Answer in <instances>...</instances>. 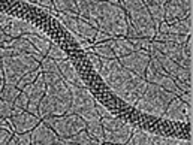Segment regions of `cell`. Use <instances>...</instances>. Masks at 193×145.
Instances as JSON below:
<instances>
[{
  "label": "cell",
  "mask_w": 193,
  "mask_h": 145,
  "mask_svg": "<svg viewBox=\"0 0 193 145\" xmlns=\"http://www.w3.org/2000/svg\"><path fill=\"white\" fill-rule=\"evenodd\" d=\"M43 81H45V94L42 96L38 105L40 120L50 115L66 114L72 102V93L63 76L60 74H43Z\"/></svg>",
  "instance_id": "1"
},
{
  "label": "cell",
  "mask_w": 193,
  "mask_h": 145,
  "mask_svg": "<svg viewBox=\"0 0 193 145\" xmlns=\"http://www.w3.org/2000/svg\"><path fill=\"white\" fill-rule=\"evenodd\" d=\"M91 26L111 35L112 38H126V11L121 5L112 3L111 0H100Z\"/></svg>",
  "instance_id": "2"
},
{
  "label": "cell",
  "mask_w": 193,
  "mask_h": 145,
  "mask_svg": "<svg viewBox=\"0 0 193 145\" xmlns=\"http://www.w3.org/2000/svg\"><path fill=\"white\" fill-rule=\"evenodd\" d=\"M174 97H175L174 93L166 91L165 88L148 82L145 91H144L142 96L136 100L135 108L148 114V115H154V117L160 118L163 115V112L166 111L169 102Z\"/></svg>",
  "instance_id": "3"
},
{
  "label": "cell",
  "mask_w": 193,
  "mask_h": 145,
  "mask_svg": "<svg viewBox=\"0 0 193 145\" xmlns=\"http://www.w3.org/2000/svg\"><path fill=\"white\" fill-rule=\"evenodd\" d=\"M121 6L126 11V15L129 17L136 32L144 38L153 39V36L156 35V26L145 3L142 0H121Z\"/></svg>",
  "instance_id": "4"
},
{
  "label": "cell",
  "mask_w": 193,
  "mask_h": 145,
  "mask_svg": "<svg viewBox=\"0 0 193 145\" xmlns=\"http://www.w3.org/2000/svg\"><path fill=\"white\" fill-rule=\"evenodd\" d=\"M0 60H2L5 84H12V85H17L20 78L26 75L27 72L39 67V61H36L32 54H15V56L2 57Z\"/></svg>",
  "instance_id": "5"
},
{
  "label": "cell",
  "mask_w": 193,
  "mask_h": 145,
  "mask_svg": "<svg viewBox=\"0 0 193 145\" xmlns=\"http://www.w3.org/2000/svg\"><path fill=\"white\" fill-rule=\"evenodd\" d=\"M67 87L72 93V102L66 114H77L84 121L94 115H99L96 111V100L87 87H77L74 84H67Z\"/></svg>",
  "instance_id": "6"
},
{
  "label": "cell",
  "mask_w": 193,
  "mask_h": 145,
  "mask_svg": "<svg viewBox=\"0 0 193 145\" xmlns=\"http://www.w3.org/2000/svg\"><path fill=\"white\" fill-rule=\"evenodd\" d=\"M43 121L50 126L60 139L69 138L85 129V121L77 114H61V115H50L43 118Z\"/></svg>",
  "instance_id": "7"
},
{
  "label": "cell",
  "mask_w": 193,
  "mask_h": 145,
  "mask_svg": "<svg viewBox=\"0 0 193 145\" xmlns=\"http://www.w3.org/2000/svg\"><path fill=\"white\" fill-rule=\"evenodd\" d=\"M98 74L102 76V79L108 84V87L114 91L118 87H121L129 78H132L135 74L129 69H126L117 58H102V66Z\"/></svg>",
  "instance_id": "8"
},
{
  "label": "cell",
  "mask_w": 193,
  "mask_h": 145,
  "mask_svg": "<svg viewBox=\"0 0 193 145\" xmlns=\"http://www.w3.org/2000/svg\"><path fill=\"white\" fill-rule=\"evenodd\" d=\"M102 127H103V141L109 144H127L129 138L133 133V127L126 124L123 120L114 115L102 117Z\"/></svg>",
  "instance_id": "9"
},
{
  "label": "cell",
  "mask_w": 193,
  "mask_h": 145,
  "mask_svg": "<svg viewBox=\"0 0 193 145\" xmlns=\"http://www.w3.org/2000/svg\"><path fill=\"white\" fill-rule=\"evenodd\" d=\"M147 81L145 78H141L138 75H133L132 78H129L121 87H118L117 90H114V93L118 96L120 99H123L126 103L129 105H135L136 100L142 96V93L147 88Z\"/></svg>",
  "instance_id": "10"
},
{
  "label": "cell",
  "mask_w": 193,
  "mask_h": 145,
  "mask_svg": "<svg viewBox=\"0 0 193 145\" xmlns=\"http://www.w3.org/2000/svg\"><path fill=\"white\" fill-rule=\"evenodd\" d=\"M118 61L121 63L126 69H129L132 74L144 78V74H145L147 64L150 61V54L148 51H142V50H135L133 53L120 57Z\"/></svg>",
  "instance_id": "11"
},
{
  "label": "cell",
  "mask_w": 193,
  "mask_h": 145,
  "mask_svg": "<svg viewBox=\"0 0 193 145\" xmlns=\"http://www.w3.org/2000/svg\"><path fill=\"white\" fill-rule=\"evenodd\" d=\"M163 120H171V121H181V123H189L192 121V106L183 102L180 97H175L169 102L166 111L160 117Z\"/></svg>",
  "instance_id": "12"
},
{
  "label": "cell",
  "mask_w": 193,
  "mask_h": 145,
  "mask_svg": "<svg viewBox=\"0 0 193 145\" xmlns=\"http://www.w3.org/2000/svg\"><path fill=\"white\" fill-rule=\"evenodd\" d=\"M22 91L27 94L29 97V106L26 111L35 114L39 117V111H38V105L42 99V96L45 94V81H43V74L40 72V74L36 76V79L30 84H27L26 87L22 88Z\"/></svg>",
  "instance_id": "13"
},
{
  "label": "cell",
  "mask_w": 193,
  "mask_h": 145,
  "mask_svg": "<svg viewBox=\"0 0 193 145\" xmlns=\"http://www.w3.org/2000/svg\"><path fill=\"white\" fill-rule=\"evenodd\" d=\"M30 141L35 145H50V144H60L59 135L48 126L43 120L30 130Z\"/></svg>",
  "instance_id": "14"
},
{
  "label": "cell",
  "mask_w": 193,
  "mask_h": 145,
  "mask_svg": "<svg viewBox=\"0 0 193 145\" xmlns=\"http://www.w3.org/2000/svg\"><path fill=\"white\" fill-rule=\"evenodd\" d=\"M6 121L14 127L15 133H24V132H30L40 121V117H38L29 111H21L20 114L8 117Z\"/></svg>",
  "instance_id": "15"
},
{
  "label": "cell",
  "mask_w": 193,
  "mask_h": 145,
  "mask_svg": "<svg viewBox=\"0 0 193 145\" xmlns=\"http://www.w3.org/2000/svg\"><path fill=\"white\" fill-rule=\"evenodd\" d=\"M192 14V0H168L165 3V21L183 19Z\"/></svg>",
  "instance_id": "16"
},
{
  "label": "cell",
  "mask_w": 193,
  "mask_h": 145,
  "mask_svg": "<svg viewBox=\"0 0 193 145\" xmlns=\"http://www.w3.org/2000/svg\"><path fill=\"white\" fill-rule=\"evenodd\" d=\"M3 30H5L11 38H18V36H22V35H29V33L39 35V36L45 38V35H43L38 27H35L33 24L24 21V19H20V18H11Z\"/></svg>",
  "instance_id": "17"
},
{
  "label": "cell",
  "mask_w": 193,
  "mask_h": 145,
  "mask_svg": "<svg viewBox=\"0 0 193 145\" xmlns=\"http://www.w3.org/2000/svg\"><path fill=\"white\" fill-rule=\"evenodd\" d=\"M56 61H57V66H59V70H60V75L63 76V79L67 84H74L77 87H87L82 76L75 70V67L72 66L70 60L63 58V60H56Z\"/></svg>",
  "instance_id": "18"
},
{
  "label": "cell",
  "mask_w": 193,
  "mask_h": 145,
  "mask_svg": "<svg viewBox=\"0 0 193 145\" xmlns=\"http://www.w3.org/2000/svg\"><path fill=\"white\" fill-rule=\"evenodd\" d=\"M108 42H109V45L112 48L114 54H115V58H120V57L127 56V54L135 51L133 43L127 38H111Z\"/></svg>",
  "instance_id": "19"
},
{
  "label": "cell",
  "mask_w": 193,
  "mask_h": 145,
  "mask_svg": "<svg viewBox=\"0 0 193 145\" xmlns=\"http://www.w3.org/2000/svg\"><path fill=\"white\" fill-rule=\"evenodd\" d=\"M168 22V21H166ZM168 33H175V35H192V14H189L183 19H174L168 22Z\"/></svg>",
  "instance_id": "20"
},
{
  "label": "cell",
  "mask_w": 193,
  "mask_h": 145,
  "mask_svg": "<svg viewBox=\"0 0 193 145\" xmlns=\"http://www.w3.org/2000/svg\"><path fill=\"white\" fill-rule=\"evenodd\" d=\"M85 130L88 132L90 136H93L99 144H103V127L99 115H94L88 120H85Z\"/></svg>",
  "instance_id": "21"
},
{
  "label": "cell",
  "mask_w": 193,
  "mask_h": 145,
  "mask_svg": "<svg viewBox=\"0 0 193 145\" xmlns=\"http://www.w3.org/2000/svg\"><path fill=\"white\" fill-rule=\"evenodd\" d=\"M77 29H78V30H77V35L82 36V38H84L85 40H88V42H93L96 33H98V29H96L94 26H91L88 21H85V19L81 18V17H78V19H77Z\"/></svg>",
  "instance_id": "22"
},
{
  "label": "cell",
  "mask_w": 193,
  "mask_h": 145,
  "mask_svg": "<svg viewBox=\"0 0 193 145\" xmlns=\"http://www.w3.org/2000/svg\"><path fill=\"white\" fill-rule=\"evenodd\" d=\"M24 38H26L35 48H36V51L40 53L42 56H46L48 50H50V45H51V40L48 39V38H42L39 35H33V33H29V35H22Z\"/></svg>",
  "instance_id": "23"
},
{
  "label": "cell",
  "mask_w": 193,
  "mask_h": 145,
  "mask_svg": "<svg viewBox=\"0 0 193 145\" xmlns=\"http://www.w3.org/2000/svg\"><path fill=\"white\" fill-rule=\"evenodd\" d=\"M60 144H63V145H67V144H84V145H87V144H99V142L96 141L93 136H90L88 132L84 129V130H80L78 133L72 135L69 138L60 139Z\"/></svg>",
  "instance_id": "24"
},
{
  "label": "cell",
  "mask_w": 193,
  "mask_h": 145,
  "mask_svg": "<svg viewBox=\"0 0 193 145\" xmlns=\"http://www.w3.org/2000/svg\"><path fill=\"white\" fill-rule=\"evenodd\" d=\"M108 40L94 43V46L91 48V51L94 54H98L99 57H102V58H115V54H114V51H112V48H111V45H109Z\"/></svg>",
  "instance_id": "25"
},
{
  "label": "cell",
  "mask_w": 193,
  "mask_h": 145,
  "mask_svg": "<svg viewBox=\"0 0 193 145\" xmlns=\"http://www.w3.org/2000/svg\"><path fill=\"white\" fill-rule=\"evenodd\" d=\"M53 8L59 12H74L78 14L75 0H53Z\"/></svg>",
  "instance_id": "26"
},
{
  "label": "cell",
  "mask_w": 193,
  "mask_h": 145,
  "mask_svg": "<svg viewBox=\"0 0 193 145\" xmlns=\"http://www.w3.org/2000/svg\"><path fill=\"white\" fill-rule=\"evenodd\" d=\"M151 18H153V22H154V26L157 29V26L165 21V5H145Z\"/></svg>",
  "instance_id": "27"
},
{
  "label": "cell",
  "mask_w": 193,
  "mask_h": 145,
  "mask_svg": "<svg viewBox=\"0 0 193 145\" xmlns=\"http://www.w3.org/2000/svg\"><path fill=\"white\" fill-rule=\"evenodd\" d=\"M20 88L17 87V85H12V84H3V87H2V90H0V97H2L3 100H6V102H11V103H14V100H15V97L20 94Z\"/></svg>",
  "instance_id": "28"
},
{
  "label": "cell",
  "mask_w": 193,
  "mask_h": 145,
  "mask_svg": "<svg viewBox=\"0 0 193 145\" xmlns=\"http://www.w3.org/2000/svg\"><path fill=\"white\" fill-rule=\"evenodd\" d=\"M150 138L151 135L144 132L141 129H136V132L132 133V136L129 138L127 144H132V145H148L150 144Z\"/></svg>",
  "instance_id": "29"
},
{
  "label": "cell",
  "mask_w": 193,
  "mask_h": 145,
  "mask_svg": "<svg viewBox=\"0 0 193 145\" xmlns=\"http://www.w3.org/2000/svg\"><path fill=\"white\" fill-rule=\"evenodd\" d=\"M40 72H42V70H40V66H39V67H36L35 70H30V72H27L26 75H22V76L20 78V81L17 82V87H18L20 90H22V88L26 87L27 84L33 82V81L36 79V76L40 74Z\"/></svg>",
  "instance_id": "30"
},
{
  "label": "cell",
  "mask_w": 193,
  "mask_h": 145,
  "mask_svg": "<svg viewBox=\"0 0 193 145\" xmlns=\"http://www.w3.org/2000/svg\"><path fill=\"white\" fill-rule=\"evenodd\" d=\"M46 57L54 58V60H63V58H67V54L61 50V48H60L57 43L51 42L50 50H48V53H46Z\"/></svg>",
  "instance_id": "31"
},
{
  "label": "cell",
  "mask_w": 193,
  "mask_h": 145,
  "mask_svg": "<svg viewBox=\"0 0 193 145\" xmlns=\"http://www.w3.org/2000/svg\"><path fill=\"white\" fill-rule=\"evenodd\" d=\"M129 40L133 43L135 50H142V51H148V48H150V45H151V39H150V38H144V36L130 38Z\"/></svg>",
  "instance_id": "32"
},
{
  "label": "cell",
  "mask_w": 193,
  "mask_h": 145,
  "mask_svg": "<svg viewBox=\"0 0 193 145\" xmlns=\"http://www.w3.org/2000/svg\"><path fill=\"white\" fill-rule=\"evenodd\" d=\"M12 106H15V108H21V109H24V111L27 109V106H29V97H27V94L24 93L22 90L20 91V94L15 97Z\"/></svg>",
  "instance_id": "33"
},
{
  "label": "cell",
  "mask_w": 193,
  "mask_h": 145,
  "mask_svg": "<svg viewBox=\"0 0 193 145\" xmlns=\"http://www.w3.org/2000/svg\"><path fill=\"white\" fill-rule=\"evenodd\" d=\"M11 114H12V103L0 97V120L11 117Z\"/></svg>",
  "instance_id": "34"
},
{
  "label": "cell",
  "mask_w": 193,
  "mask_h": 145,
  "mask_svg": "<svg viewBox=\"0 0 193 145\" xmlns=\"http://www.w3.org/2000/svg\"><path fill=\"white\" fill-rule=\"evenodd\" d=\"M87 58L90 60V63L93 64L94 70L99 72L100 70V66H102V57H99L98 54H94L93 51H87Z\"/></svg>",
  "instance_id": "35"
},
{
  "label": "cell",
  "mask_w": 193,
  "mask_h": 145,
  "mask_svg": "<svg viewBox=\"0 0 193 145\" xmlns=\"http://www.w3.org/2000/svg\"><path fill=\"white\" fill-rule=\"evenodd\" d=\"M12 135H14V132H12L11 129L0 127V145H5V144H8Z\"/></svg>",
  "instance_id": "36"
},
{
  "label": "cell",
  "mask_w": 193,
  "mask_h": 145,
  "mask_svg": "<svg viewBox=\"0 0 193 145\" xmlns=\"http://www.w3.org/2000/svg\"><path fill=\"white\" fill-rule=\"evenodd\" d=\"M17 144L20 145H30V132H24V133H17Z\"/></svg>",
  "instance_id": "37"
},
{
  "label": "cell",
  "mask_w": 193,
  "mask_h": 145,
  "mask_svg": "<svg viewBox=\"0 0 193 145\" xmlns=\"http://www.w3.org/2000/svg\"><path fill=\"white\" fill-rule=\"evenodd\" d=\"M111 38H112L111 35H108V33H105V32H102V30H98V33H96V36H94V39H93V43L105 42V40H108V39H111Z\"/></svg>",
  "instance_id": "38"
},
{
  "label": "cell",
  "mask_w": 193,
  "mask_h": 145,
  "mask_svg": "<svg viewBox=\"0 0 193 145\" xmlns=\"http://www.w3.org/2000/svg\"><path fill=\"white\" fill-rule=\"evenodd\" d=\"M12 38L2 29V27H0V46H8V42L11 40Z\"/></svg>",
  "instance_id": "39"
},
{
  "label": "cell",
  "mask_w": 193,
  "mask_h": 145,
  "mask_svg": "<svg viewBox=\"0 0 193 145\" xmlns=\"http://www.w3.org/2000/svg\"><path fill=\"white\" fill-rule=\"evenodd\" d=\"M96 111H98V114H99V117L102 118V117H109V115H112L105 106H102L99 102H96Z\"/></svg>",
  "instance_id": "40"
},
{
  "label": "cell",
  "mask_w": 193,
  "mask_h": 145,
  "mask_svg": "<svg viewBox=\"0 0 193 145\" xmlns=\"http://www.w3.org/2000/svg\"><path fill=\"white\" fill-rule=\"evenodd\" d=\"M174 82H175V85H177L181 91H192V85H189L187 82H184V81H181V79H177V78H174Z\"/></svg>",
  "instance_id": "41"
},
{
  "label": "cell",
  "mask_w": 193,
  "mask_h": 145,
  "mask_svg": "<svg viewBox=\"0 0 193 145\" xmlns=\"http://www.w3.org/2000/svg\"><path fill=\"white\" fill-rule=\"evenodd\" d=\"M178 97H180L183 102H186L187 105L192 106V91H181Z\"/></svg>",
  "instance_id": "42"
},
{
  "label": "cell",
  "mask_w": 193,
  "mask_h": 145,
  "mask_svg": "<svg viewBox=\"0 0 193 145\" xmlns=\"http://www.w3.org/2000/svg\"><path fill=\"white\" fill-rule=\"evenodd\" d=\"M29 2H33L39 6L48 8V9H53V0H29Z\"/></svg>",
  "instance_id": "43"
},
{
  "label": "cell",
  "mask_w": 193,
  "mask_h": 145,
  "mask_svg": "<svg viewBox=\"0 0 193 145\" xmlns=\"http://www.w3.org/2000/svg\"><path fill=\"white\" fill-rule=\"evenodd\" d=\"M9 19H11V17H9V15H6V14H2V12H0V27L5 29Z\"/></svg>",
  "instance_id": "44"
},
{
  "label": "cell",
  "mask_w": 193,
  "mask_h": 145,
  "mask_svg": "<svg viewBox=\"0 0 193 145\" xmlns=\"http://www.w3.org/2000/svg\"><path fill=\"white\" fill-rule=\"evenodd\" d=\"M145 5H165L168 0H142Z\"/></svg>",
  "instance_id": "45"
},
{
  "label": "cell",
  "mask_w": 193,
  "mask_h": 145,
  "mask_svg": "<svg viewBox=\"0 0 193 145\" xmlns=\"http://www.w3.org/2000/svg\"><path fill=\"white\" fill-rule=\"evenodd\" d=\"M5 84V79H3V69H2V60H0V90H2Z\"/></svg>",
  "instance_id": "46"
},
{
  "label": "cell",
  "mask_w": 193,
  "mask_h": 145,
  "mask_svg": "<svg viewBox=\"0 0 193 145\" xmlns=\"http://www.w3.org/2000/svg\"><path fill=\"white\" fill-rule=\"evenodd\" d=\"M21 2H29V0H21Z\"/></svg>",
  "instance_id": "47"
}]
</instances>
